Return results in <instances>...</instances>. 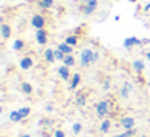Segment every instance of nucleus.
<instances>
[{"label": "nucleus", "instance_id": "obj_12", "mask_svg": "<svg viewBox=\"0 0 150 137\" xmlns=\"http://www.w3.org/2000/svg\"><path fill=\"white\" fill-rule=\"evenodd\" d=\"M131 68L134 69L136 74H142L144 69H145V61H144L142 58H136V60H132V63H131Z\"/></svg>", "mask_w": 150, "mask_h": 137}, {"label": "nucleus", "instance_id": "obj_1", "mask_svg": "<svg viewBox=\"0 0 150 137\" xmlns=\"http://www.w3.org/2000/svg\"><path fill=\"white\" fill-rule=\"evenodd\" d=\"M98 60H100V52L91 49V47L82 49L81 53H79V65H81L82 68H91V66L95 65Z\"/></svg>", "mask_w": 150, "mask_h": 137}, {"label": "nucleus", "instance_id": "obj_15", "mask_svg": "<svg viewBox=\"0 0 150 137\" xmlns=\"http://www.w3.org/2000/svg\"><path fill=\"white\" fill-rule=\"evenodd\" d=\"M81 81H82V76L79 74V73H74L71 81H69V90H76V89L81 85Z\"/></svg>", "mask_w": 150, "mask_h": 137}, {"label": "nucleus", "instance_id": "obj_24", "mask_svg": "<svg viewBox=\"0 0 150 137\" xmlns=\"http://www.w3.org/2000/svg\"><path fill=\"white\" fill-rule=\"evenodd\" d=\"M136 136V129H131V131H124L121 134H116L115 137H134Z\"/></svg>", "mask_w": 150, "mask_h": 137}, {"label": "nucleus", "instance_id": "obj_34", "mask_svg": "<svg viewBox=\"0 0 150 137\" xmlns=\"http://www.w3.org/2000/svg\"><path fill=\"white\" fill-rule=\"evenodd\" d=\"M20 137H31V134H21Z\"/></svg>", "mask_w": 150, "mask_h": 137}, {"label": "nucleus", "instance_id": "obj_17", "mask_svg": "<svg viewBox=\"0 0 150 137\" xmlns=\"http://www.w3.org/2000/svg\"><path fill=\"white\" fill-rule=\"evenodd\" d=\"M111 129V119L110 118H105V119H102L100 126H98V131H100L102 134H108Z\"/></svg>", "mask_w": 150, "mask_h": 137}, {"label": "nucleus", "instance_id": "obj_20", "mask_svg": "<svg viewBox=\"0 0 150 137\" xmlns=\"http://www.w3.org/2000/svg\"><path fill=\"white\" fill-rule=\"evenodd\" d=\"M57 49H60L65 55H73V53H74V47L68 45L66 42H60L58 45H57Z\"/></svg>", "mask_w": 150, "mask_h": 137}, {"label": "nucleus", "instance_id": "obj_30", "mask_svg": "<svg viewBox=\"0 0 150 137\" xmlns=\"http://www.w3.org/2000/svg\"><path fill=\"white\" fill-rule=\"evenodd\" d=\"M53 110H55V107H53L52 103H47V105H45V111H47V113H52Z\"/></svg>", "mask_w": 150, "mask_h": 137}, {"label": "nucleus", "instance_id": "obj_3", "mask_svg": "<svg viewBox=\"0 0 150 137\" xmlns=\"http://www.w3.org/2000/svg\"><path fill=\"white\" fill-rule=\"evenodd\" d=\"M84 4H81V11L84 16H91L97 11L98 8V0H82Z\"/></svg>", "mask_w": 150, "mask_h": 137}, {"label": "nucleus", "instance_id": "obj_10", "mask_svg": "<svg viewBox=\"0 0 150 137\" xmlns=\"http://www.w3.org/2000/svg\"><path fill=\"white\" fill-rule=\"evenodd\" d=\"M36 42H37V45H47V42H49V32L45 29H37L36 31Z\"/></svg>", "mask_w": 150, "mask_h": 137}, {"label": "nucleus", "instance_id": "obj_32", "mask_svg": "<svg viewBox=\"0 0 150 137\" xmlns=\"http://www.w3.org/2000/svg\"><path fill=\"white\" fill-rule=\"evenodd\" d=\"M144 11H145V13H150V4H147L145 7H144Z\"/></svg>", "mask_w": 150, "mask_h": 137}, {"label": "nucleus", "instance_id": "obj_19", "mask_svg": "<svg viewBox=\"0 0 150 137\" xmlns=\"http://www.w3.org/2000/svg\"><path fill=\"white\" fill-rule=\"evenodd\" d=\"M24 47H26V40H23L21 37L15 39L13 44H11V49H13L15 52H21V50H24Z\"/></svg>", "mask_w": 150, "mask_h": 137}, {"label": "nucleus", "instance_id": "obj_11", "mask_svg": "<svg viewBox=\"0 0 150 137\" xmlns=\"http://www.w3.org/2000/svg\"><path fill=\"white\" fill-rule=\"evenodd\" d=\"M71 68H68V66H65V65H62L58 69H57V73H58V76H60V79L62 81H71V78H73V74H71V71H69Z\"/></svg>", "mask_w": 150, "mask_h": 137}, {"label": "nucleus", "instance_id": "obj_21", "mask_svg": "<svg viewBox=\"0 0 150 137\" xmlns=\"http://www.w3.org/2000/svg\"><path fill=\"white\" fill-rule=\"evenodd\" d=\"M8 119H10L11 123H21V121H23V116H21L20 110H13L8 114Z\"/></svg>", "mask_w": 150, "mask_h": 137}, {"label": "nucleus", "instance_id": "obj_6", "mask_svg": "<svg viewBox=\"0 0 150 137\" xmlns=\"http://www.w3.org/2000/svg\"><path fill=\"white\" fill-rule=\"evenodd\" d=\"M86 103H87V90H78L74 97V105L78 108H84Z\"/></svg>", "mask_w": 150, "mask_h": 137}, {"label": "nucleus", "instance_id": "obj_22", "mask_svg": "<svg viewBox=\"0 0 150 137\" xmlns=\"http://www.w3.org/2000/svg\"><path fill=\"white\" fill-rule=\"evenodd\" d=\"M21 92H23V94H26V95H31L34 92V89H33V85H31L29 82L23 81V82H21Z\"/></svg>", "mask_w": 150, "mask_h": 137}, {"label": "nucleus", "instance_id": "obj_36", "mask_svg": "<svg viewBox=\"0 0 150 137\" xmlns=\"http://www.w3.org/2000/svg\"><path fill=\"white\" fill-rule=\"evenodd\" d=\"M4 2H7V0H4Z\"/></svg>", "mask_w": 150, "mask_h": 137}, {"label": "nucleus", "instance_id": "obj_23", "mask_svg": "<svg viewBox=\"0 0 150 137\" xmlns=\"http://www.w3.org/2000/svg\"><path fill=\"white\" fill-rule=\"evenodd\" d=\"M63 65L68 66V68H73V66L76 65V58H74V55H66V56H65V60H63Z\"/></svg>", "mask_w": 150, "mask_h": 137}, {"label": "nucleus", "instance_id": "obj_16", "mask_svg": "<svg viewBox=\"0 0 150 137\" xmlns=\"http://www.w3.org/2000/svg\"><path fill=\"white\" fill-rule=\"evenodd\" d=\"M63 42H66L68 45H71V47H74V49H76V47L79 45V42H81V37L76 36V34H69V36L65 37V40H63Z\"/></svg>", "mask_w": 150, "mask_h": 137}, {"label": "nucleus", "instance_id": "obj_8", "mask_svg": "<svg viewBox=\"0 0 150 137\" xmlns=\"http://www.w3.org/2000/svg\"><path fill=\"white\" fill-rule=\"evenodd\" d=\"M11 34H13L11 26L8 23H5V21H2L0 23V36H2V40H8L11 37Z\"/></svg>", "mask_w": 150, "mask_h": 137}, {"label": "nucleus", "instance_id": "obj_28", "mask_svg": "<svg viewBox=\"0 0 150 137\" xmlns=\"http://www.w3.org/2000/svg\"><path fill=\"white\" fill-rule=\"evenodd\" d=\"M102 87H103V90H110V87H111V81L108 78H105L103 81H102Z\"/></svg>", "mask_w": 150, "mask_h": 137}, {"label": "nucleus", "instance_id": "obj_2", "mask_svg": "<svg viewBox=\"0 0 150 137\" xmlns=\"http://www.w3.org/2000/svg\"><path fill=\"white\" fill-rule=\"evenodd\" d=\"M111 100L110 98H103V100L97 102V105H95V114H97V118H100V119H105V118L110 116L111 113Z\"/></svg>", "mask_w": 150, "mask_h": 137}, {"label": "nucleus", "instance_id": "obj_26", "mask_svg": "<svg viewBox=\"0 0 150 137\" xmlns=\"http://www.w3.org/2000/svg\"><path fill=\"white\" fill-rule=\"evenodd\" d=\"M65 56H66V55H65V53H63L60 49H55V58L58 60V61H62V63H63V60H65Z\"/></svg>", "mask_w": 150, "mask_h": 137}, {"label": "nucleus", "instance_id": "obj_33", "mask_svg": "<svg viewBox=\"0 0 150 137\" xmlns=\"http://www.w3.org/2000/svg\"><path fill=\"white\" fill-rule=\"evenodd\" d=\"M145 60H149V61H150V50H149V52H145Z\"/></svg>", "mask_w": 150, "mask_h": 137}, {"label": "nucleus", "instance_id": "obj_9", "mask_svg": "<svg viewBox=\"0 0 150 137\" xmlns=\"http://www.w3.org/2000/svg\"><path fill=\"white\" fill-rule=\"evenodd\" d=\"M33 66H34V58L31 55H24V56H21V60H20V68L23 69V71H29V69H33Z\"/></svg>", "mask_w": 150, "mask_h": 137}, {"label": "nucleus", "instance_id": "obj_29", "mask_svg": "<svg viewBox=\"0 0 150 137\" xmlns=\"http://www.w3.org/2000/svg\"><path fill=\"white\" fill-rule=\"evenodd\" d=\"M53 137H65V131L55 129V131H53Z\"/></svg>", "mask_w": 150, "mask_h": 137}, {"label": "nucleus", "instance_id": "obj_37", "mask_svg": "<svg viewBox=\"0 0 150 137\" xmlns=\"http://www.w3.org/2000/svg\"><path fill=\"white\" fill-rule=\"evenodd\" d=\"M149 102H150V98H149Z\"/></svg>", "mask_w": 150, "mask_h": 137}, {"label": "nucleus", "instance_id": "obj_27", "mask_svg": "<svg viewBox=\"0 0 150 137\" xmlns=\"http://www.w3.org/2000/svg\"><path fill=\"white\" fill-rule=\"evenodd\" d=\"M82 132V124L81 123H74L73 124V134H81Z\"/></svg>", "mask_w": 150, "mask_h": 137}, {"label": "nucleus", "instance_id": "obj_4", "mask_svg": "<svg viewBox=\"0 0 150 137\" xmlns=\"http://www.w3.org/2000/svg\"><path fill=\"white\" fill-rule=\"evenodd\" d=\"M31 26L34 28V29H45L47 26V20L45 16H44L42 13H34L33 16H31Z\"/></svg>", "mask_w": 150, "mask_h": 137}, {"label": "nucleus", "instance_id": "obj_31", "mask_svg": "<svg viewBox=\"0 0 150 137\" xmlns=\"http://www.w3.org/2000/svg\"><path fill=\"white\" fill-rule=\"evenodd\" d=\"M137 82H139V84H145V79H144V76L142 74H137Z\"/></svg>", "mask_w": 150, "mask_h": 137}, {"label": "nucleus", "instance_id": "obj_18", "mask_svg": "<svg viewBox=\"0 0 150 137\" xmlns=\"http://www.w3.org/2000/svg\"><path fill=\"white\" fill-rule=\"evenodd\" d=\"M37 5L40 10H52L55 7V0H37Z\"/></svg>", "mask_w": 150, "mask_h": 137}, {"label": "nucleus", "instance_id": "obj_5", "mask_svg": "<svg viewBox=\"0 0 150 137\" xmlns=\"http://www.w3.org/2000/svg\"><path fill=\"white\" fill-rule=\"evenodd\" d=\"M120 126L123 127L124 131L136 129V119H134L132 116H121L120 118Z\"/></svg>", "mask_w": 150, "mask_h": 137}, {"label": "nucleus", "instance_id": "obj_7", "mask_svg": "<svg viewBox=\"0 0 150 137\" xmlns=\"http://www.w3.org/2000/svg\"><path fill=\"white\" fill-rule=\"evenodd\" d=\"M139 45H142V40L139 39V37H126L124 39V42H123V47L126 50H132L134 47H139Z\"/></svg>", "mask_w": 150, "mask_h": 137}, {"label": "nucleus", "instance_id": "obj_14", "mask_svg": "<svg viewBox=\"0 0 150 137\" xmlns=\"http://www.w3.org/2000/svg\"><path fill=\"white\" fill-rule=\"evenodd\" d=\"M44 60H45V63H49V65H52L53 61H57V58H55V49L47 47V49L44 50Z\"/></svg>", "mask_w": 150, "mask_h": 137}, {"label": "nucleus", "instance_id": "obj_13", "mask_svg": "<svg viewBox=\"0 0 150 137\" xmlns=\"http://www.w3.org/2000/svg\"><path fill=\"white\" fill-rule=\"evenodd\" d=\"M131 92H132V84H131L129 81H124L123 85H121V89H120V97L121 98H129Z\"/></svg>", "mask_w": 150, "mask_h": 137}, {"label": "nucleus", "instance_id": "obj_35", "mask_svg": "<svg viewBox=\"0 0 150 137\" xmlns=\"http://www.w3.org/2000/svg\"><path fill=\"white\" fill-rule=\"evenodd\" d=\"M139 0H129V4H137Z\"/></svg>", "mask_w": 150, "mask_h": 137}, {"label": "nucleus", "instance_id": "obj_25", "mask_svg": "<svg viewBox=\"0 0 150 137\" xmlns=\"http://www.w3.org/2000/svg\"><path fill=\"white\" fill-rule=\"evenodd\" d=\"M20 113H21V116H23V119H26V118L31 114V108L29 107H21L20 108Z\"/></svg>", "mask_w": 150, "mask_h": 137}]
</instances>
